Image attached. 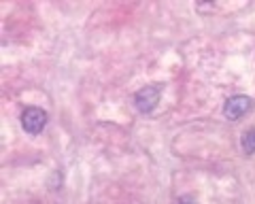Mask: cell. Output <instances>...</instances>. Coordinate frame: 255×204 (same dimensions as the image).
I'll return each instance as SVG.
<instances>
[{
  "label": "cell",
  "mask_w": 255,
  "mask_h": 204,
  "mask_svg": "<svg viewBox=\"0 0 255 204\" xmlns=\"http://www.w3.org/2000/svg\"><path fill=\"white\" fill-rule=\"evenodd\" d=\"M47 125V113L38 106H28L26 111L21 113V128L28 132V134H38Z\"/></svg>",
  "instance_id": "cell-1"
},
{
  "label": "cell",
  "mask_w": 255,
  "mask_h": 204,
  "mask_svg": "<svg viewBox=\"0 0 255 204\" xmlns=\"http://www.w3.org/2000/svg\"><path fill=\"white\" fill-rule=\"evenodd\" d=\"M159 96H162V88L159 85H147V88H142L136 92V96H134V102H136V108L142 113H149L153 111L155 104L159 102Z\"/></svg>",
  "instance_id": "cell-2"
},
{
  "label": "cell",
  "mask_w": 255,
  "mask_h": 204,
  "mask_svg": "<svg viewBox=\"0 0 255 204\" xmlns=\"http://www.w3.org/2000/svg\"><path fill=\"white\" fill-rule=\"evenodd\" d=\"M251 108V98L249 96H232L226 100V106H223V115L228 117V119H238V117H243L247 111Z\"/></svg>",
  "instance_id": "cell-3"
},
{
  "label": "cell",
  "mask_w": 255,
  "mask_h": 204,
  "mask_svg": "<svg viewBox=\"0 0 255 204\" xmlns=\"http://www.w3.org/2000/svg\"><path fill=\"white\" fill-rule=\"evenodd\" d=\"M243 151L247 155L255 153V128H251L249 132H245V136H243Z\"/></svg>",
  "instance_id": "cell-4"
}]
</instances>
